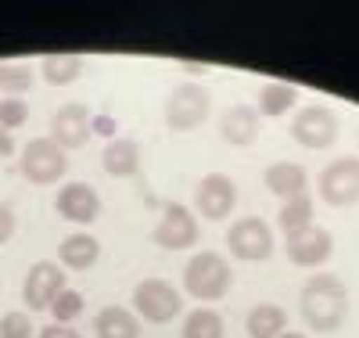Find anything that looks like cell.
<instances>
[{
  "instance_id": "1",
  "label": "cell",
  "mask_w": 359,
  "mask_h": 338,
  "mask_svg": "<svg viewBox=\"0 0 359 338\" xmlns=\"http://www.w3.org/2000/svg\"><path fill=\"white\" fill-rule=\"evenodd\" d=\"M298 313L309 324V331L331 334L348 317V288L334 273H313L298 292Z\"/></svg>"
},
{
  "instance_id": "2",
  "label": "cell",
  "mask_w": 359,
  "mask_h": 338,
  "mask_svg": "<svg viewBox=\"0 0 359 338\" xmlns=\"http://www.w3.org/2000/svg\"><path fill=\"white\" fill-rule=\"evenodd\" d=\"M233 285V270L226 263V256L219 252H194L191 263L184 266V292L198 302H216L230 292Z\"/></svg>"
},
{
  "instance_id": "3",
  "label": "cell",
  "mask_w": 359,
  "mask_h": 338,
  "mask_svg": "<svg viewBox=\"0 0 359 338\" xmlns=\"http://www.w3.org/2000/svg\"><path fill=\"white\" fill-rule=\"evenodd\" d=\"M212 112V94L201 83H180L165 98V126L172 134H191Z\"/></svg>"
},
{
  "instance_id": "4",
  "label": "cell",
  "mask_w": 359,
  "mask_h": 338,
  "mask_svg": "<svg viewBox=\"0 0 359 338\" xmlns=\"http://www.w3.org/2000/svg\"><path fill=\"white\" fill-rule=\"evenodd\" d=\"M22 176L29 183H36V188H47V183H57L65 176L69 169V159H65V151L57 148L50 137H33L25 148H22Z\"/></svg>"
},
{
  "instance_id": "5",
  "label": "cell",
  "mask_w": 359,
  "mask_h": 338,
  "mask_svg": "<svg viewBox=\"0 0 359 338\" xmlns=\"http://www.w3.org/2000/svg\"><path fill=\"white\" fill-rule=\"evenodd\" d=\"M180 288L169 285L165 278H147L133 288V310L147 324H169L180 317Z\"/></svg>"
},
{
  "instance_id": "6",
  "label": "cell",
  "mask_w": 359,
  "mask_h": 338,
  "mask_svg": "<svg viewBox=\"0 0 359 338\" xmlns=\"http://www.w3.org/2000/svg\"><path fill=\"white\" fill-rule=\"evenodd\" d=\"M316 191L327 205L334 209H345V205H355L359 202V159L345 155V159H334L320 169V180H316Z\"/></svg>"
},
{
  "instance_id": "7",
  "label": "cell",
  "mask_w": 359,
  "mask_h": 338,
  "mask_svg": "<svg viewBox=\"0 0 359 338\" xmlns=\"http://www.w3.org/2000/svg\"><path fill=\"white\" fill-rule=\"evenodd\" d=\"M291 141L302 144L309 151H323L338 141V115L327 105H306L298 108L294 122H291Z\"/></svg>"
},
{
  "instance_id": "8",
  "label": "cell",
  "mask_w": 359,
  "mask_h": 338,
  "mask_svg": "<svg viewBox=\"0 0 359 338\" xmlns=\"http://www.w3.org/2000/svg\"><path fill=\"white\" fill-rule=\"evenodd\" d=\"M198 234H201V227H198L194 212L187 205H180V202H165L162 205V220L151 230V241L158 245V249L176 252V249H191V245H198Z\"/></svg>"
},
{
  "instance_id": "9",
  "label": "cell",
  "mask_w": 359,
  "mask_h": 338,
  "mask_svg": "<svg viewBox=\"0 0 359 338\" xmlns=\"http://www.w3.org/2000/svg\"><path fill=\"white\" fill-rule=\"evenodd\" d=\"M226 245L230 256H237L241 263H262L273 256V230L266 227L262 216H241L226 230Z\"/></svg>"
},
{
  "instance_id": "10",
  "label": "cell",
  "mask_w": 359,
  "mask_h": 338,
  "mask_svg": "<svg viewBox=\"0 0 359 338\" xmlns=\"http://www.w3.org/2000/svg\"><path fill=\"white\" fill-rule=\"evenodd\" d=\"M69 285H65V270L57 266L54 259H40L29 266L25 281H22V299L29 310H50V302L62 295Z\"/></svg>"
},
{
  "instance_id": "11",
  "label": "cell",
  "mask_w": 359,
  "mask_h": 338,
  "mask_svg": "<svg viewBox=\"0 0 359 338\" xmlns=\"http://www.w3.org/2000/svg\"><path fill=\"white\" fill-rule=\"evenodd\" d=\"M194 205H198V216H205V220H212V223L226 220L237 205V183L226 173L201 176L194 188Z\"/></svg>"
},
{
  "instance_id": "12",
  "label": "cell",
  "mask_w": 359,
  "mask_h": 338,
  "mask_svg": "<svg viewBox=\"0 0 359 338\" xmlns=\"http://www.w3.org/2000/svg\"><path fill=\"white\" fill-rule=\"evenodd\" d=\"M94 134V119H90V108L72 101V105H62L50 119V141L62 148V151H76L90 141Z\"/></svg>"
},
{
  "instance_id": "13",
  "label": "cell",
  "mask_w": 359,
  "mask_h": 338,
  "mask_svg": "<svg viewBox=\"0 0 359 338\" xmlns=\"http://www.w3.org/2000/svg\"><path fill=\"white\" fill-rule=\"evenodd\" d=\"M284 252H287V259L294 266L313 270V266H323L327 259L334 256V238H331V230H323V227L313 223L309 230H298V234L284 238Z\"/></svg>"
},
{
  "instance_id": "14",
  "label": "cell",
  "mask_w": 359,
  "mask_h": 338,
  "mask_svg": "<svg viewBox=\"0 0 359 338\" xmlns=\"http://www.w3.org/2000/svg\"><path fill=\"white\" fill-rule=\"evenodd\" d=\"M54 209L72 223H94L101 216V195L90 188V183L72 180V183H65V188H57Z\"/></svg>"
},
{
  "instance_id": "15",
  "label": "cell",
  "mask_w": 359,
  "mask_h": 338,
  "mask_svg": "<svg viewBox=\"0 0 359 338\" xmlns=\"http://www.w3.org/2000/svg\"><path fill=\"white\" fill-rule=\"evenodd\" d=\"M262 183H266V188L273 191L277 198L291 202V198H302V195H306V188H309V173L298 166V162H273V166H266Z\"/></svg>"
},
{
  "instance_id": "16",
  "label": "cell",
  "mask_w": 359,
  "mask_h": 338,
  "mask_svg": "<svg viewBox=\"0 0 359 338\" xmlns=\"http://www.w3.org/2000/svg\"><path fill=\"white\" fill-rule=\"evenodd\" d=\"M219 134H223V141L233 144V148L255 144V137H259V112H255L252 105H233V108H226L223 119H219Z\"/></svg>"
},
{
  "instance_id": "17",
  "label": "cell",
  "mask_w": 359,
  "mask_h": 338,
  "mask_svg": "<svg viewBox=\"0 0 359 338\" xmlns=\"http://www.w3.org/2000/svg\"><path fill=\"white\" fill-rule=\"evenodd\" d=\"M57 259H62L69 270H90L101 259V241L94 234H69L62 245H57Z\"/></svg>"
},
{
  "instance_id": "18",
  "label": "cell",
  "mask_w": 359,
  "mask_h": 338,
  "mask_svg": "<svg viewBox=\"0 0 359 338\" xmlns=\"http://www.w3.org/2000/svg\"><path fill=\"white\" fill-rule=\"evenodd\" d=\"M245 331L252 338H280L287 331V310L277 302H259L248 310V320H245Z\"/></svg>"
},
{
  "instance_id": "19",
  "label": "cell",
  "mask_w": 359,
  "mask_h": 338,
  "mask_svg": "<svg viewBox=\"0 0 359 338\" xmlns=\"http://www.w3.org/2000/svg\"><path fill=\"white\" fill-rule=\"evenodd\" d=\"M101 166L108 176H137L140 173V148L130 137H118L101 151Z\"/></svg>"
},
{
  "instance_id": "20",
  "label": "cell",
  "mask_w": 359,
  "mask_h": 338,
  "mask_svg": "<svg viewBox=\"0 0 359 338\" xmlns=\"http://www.w3.org/2000/svg\"><path fill=\"white\" fill-rule=\"evenodd\" d=\"M94 334L97 338H140V320L137 313L123 310V306H104L94 317Z\"/></svg>"
},
{
  "instance_id": "21",
  "label": "cell",
  "mask_w": 359,
  "mask_h": 338,
  "mask_svg": "<svg viewBox=\"0 0 359 338\" xmlns=\"http://www.w3.org/2000/svg\"><path fill=\"white\" fill-rule=\"evenodd\" d=\"M83 72V58L79 54H47L40 61V76L50 83V86H65V83H76Z\"/></svg>"
},
{
  "instance_id": "22",
  "label": "cell",
  "mask_w": 359,
  "mask_h": 338,
  "mask_svg": "<svg viewBox=\"0 0 359 338\" xmlns=\"http://www.w3.org/2000/svg\"><path fill=\"white\" fill-rule=\"evenodd\" d=\"M294 101H298V90H294L291 83H266V86L259 90V108H255V112L266 115V119H277V115L291 112Z\"/></svg>"
},
{
  "instance_id": "23",
  "label": "cell",
  "mask_w": 359,
  "mask_h": 338,
  "mask_svg": "<svg viewBox=\"0 0 359 338\" xmlns=\"http://www.w3.org/2000/svg\"><path fill=\"white\" fill-rule=\"evenodd\" d=\"M223 317L208 306H198L184 317V327H180V338H223Z\"/></svg>"
},
{
  "instance_id": "24",
  "label": "cell",
  "mask_w": 359,
  "mask_h": 338,
  "mask_svg": "<svg viewBox=\"0 0 359 338\" xmlns=\"http://www.w3.org/2000/svg\"><path fill=\"white\" fill-rule=\"evenodd\" d=\"M277 223H280L284 238H291V234H298V230H309V227H313V202H309V195L284 202Z\"/></svg>"
},
{
  "instance_id": "25",
  "label": "cell",
  "mask_w": 359,
  "mask_h": 338,
  "mask_svg": "<svg viewBox=\"0 0 359 338\" xmlns=\"http://www.w3.org/2000/svg\"><path fill=\"white\" fill-rule=\"evenodd\" d=\"M33 69L25 61H0V94L4 98H22L33 86Z\"/></svg>"
},
{
  "instance_id": "26",
  "label": "cell",
  "mask_w": 359,
  "mask_h": 338,
  "mask_svg": "<svg viewBox=\"0 0 359 338\" xmlns=\"http://www.w3.org/2000/svg\"><path fill=\"white\" fill-rule=\"evenodd\" d=\"M79 313H83V295H79L76 288H65L62 295L50 302V317H54V324H72Z\"/></svg>"
},
{
  "instance_id": "27",
  "label": "cell",
  "mask_w": 359,
  "mask_h": 338,
  "mask_svg": "<svg viewBox=\"0 0 359 338\" xmlns=\"http://www.w3.org/2000/svg\"><path fill=\"white\" fill-rule=\"evenodd\" d=\"M36 327H33V317L22 313V310H8L0 317V338H33Z\"/></svg>"
},
{
  "instance_id": "28",
  "label": "cell",
  "mask_w": 359,
  "mask_h": 338,
  "mask_svg": "<svg viewBox=\"0 0 359 338\" xmlns=\"http://www.w3.org/2000/svg\"><path fill=\"white\" fill-rule=\"evenodd\" d=\"M25 119H29V105L22 98H0V126H4L8 134L18 130Z\"/></svg>"
},
{
  "instance_id": "29",
  "label": "cell",
  "mask_w": 359,
  "mask_h": 338,
  "mask_svg": "<svg viewBox=\"0 0 359 338\" xmlns=\"http://www.w3.org/2000/svg\"><path fill=\"white\" fill-rule=\"evenodd\" d=\"M36 338H83V334L72 331V324H47V327H40Z\"/></svg>"
},
{
  "instance_id": "30",
  "label": "cell",
  "mask_w": 359,
  "mask_h": 338,
  "mask_svg": "<svg viewBox=\"0 0 359 338\" xmlns=\"http://www.w3.org/2000/svg\"><path fill=\"white\" fill-rule=\"evenodd\" d=\"M11 234H15V212L0 202V245L11 241Z\"/></svg>"
},
{
  "instance_id": "31",
  "label": "cell",
  "mask_w": 359,
  "mask_h": 338,
  "mask_svg": "<svg viewBox=\"0 0 359 338\" xmlns=\"http://www.w3.org/2000/svg\"><path fill=\"white\" fill-rule=\"evenodd\" d=\"M11 151H15V137H11L4 126H0V159H8Z\"/></svg>"
},
{
  "instance_id": "32",
  "label": "cell",
  "mask_w": 359,
  "mask_h": 338,
  "mask_svg": "<svg viewBox=\"0 0 359 338\" xmlns=\"http://www.w3.org/2000/svg\"><path fill=\"white\" fill-rule=\"evenodd\" d=\"M111 126H115V122H111L108 115H94V130H97V134H111Z\"/></svg>"
},
{
  "instance_id": "33",
  "label": "cell",
  "mask_w": 359,
  "mask_h": 338,
  "mask_svg": "<svg viewBox=\"0 0 359 338\" xmlns=\"http://www.w3.org/2000/svg\"><path fill=\"white\" fill-rule=\"evenodd\" d=\"M280 338H309V334H302V331H284Z\"/></svg>"
}]
</instances>
